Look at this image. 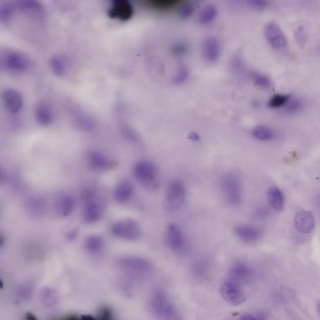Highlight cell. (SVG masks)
I'll return each instance as SVG.
<instances>
[{
  "label": "cell",
  "instance_id": "30",
  "mask_svg": "<svg viewBox=\"0 0 320 320\" xmlns=\"http://www.w3.org/2000/svg\"><path fill=\"white\" fill-rule=\"evenodd\" d=\"M250 75L252 81L258 87L264 90L271 89V82L267 76L257 72H250Z\"/></svg>",
  "mask_w": 320,
  "mask_h": 320
},
{
  "label": "cell",
  "instance_id": "12",
  "mask_svg": "<svg viewBox=\"0 0 320 320\" xmlns=\"http://www.w3.org/2000/svg\"><path fill=\"white\" fill-rule=\"evenodd\" d=\"M118 265L121 269L132 273H145L151 269L147 260L138 257H124L121 259Z\"/></svg>",
  "mask_w": 320,
  "mask_h": 320
},
{
  "label": "cell",
  "instance_id": "3",
  "mask_svg": "<svg viewBox=\"0 0 320 320\" xmlns=\"http://www.w3.org/2000/svg\"><path fill=\"white\" fill-rule=\"evenodd\" d=\"M186 198V189L180 180H174L167 186L163 205L167 211L177 210L182 207Z\"/></svg>",
  "mask_w": 320,
  "mask_h": 320
},
{
  "label": "cell",
  "instance_id": "44",
  "mask_svg": "<svg viewBox=\"0 0 320 320\" xmlns=\"http://www.w3.org/2000/svg\"><path fill=\"white\" fill-rule=\"evenodd\" d=\"M318 310L320 315V302H319V304H318Z\"/></svg>",
  "mask_w": 320,
  "mask_h": 320
},
{
  "label": "cell",
  "instance_id": "35",
  "mask_svg": "<svg viewBox=\"0 0 320 320\" xmlns=\"http://www.w3.org/2000/svg\"><path fill=\"white\" fill-rule=\"evenodd\" d=\"M45 206L44 202L39 198H34L29 202V208L33 214L41 215L45 211Z\"/></svg>",
  "mask_w": 320,
  "mask_h": 320
},
{
  "label": "cell",
  "instance_id": "13",
  "mask_svg": "<svg viewBox=\"0 0 320 320\" xmlns=\"http://www.w3.org/2000/svg\"><path fill=\"white\" fill-rule=\"evenodd\" d=\"M88 162L96 171H107L114 166L115 162L109 156L101 152L93 150L88 154Z\"/></svg>",
  "mask_w": 320,
  "mask_h": 320
},
{
  "label": "cell",
  "instance_id": "7",
  "mask_svg": "<svg viewBox=\"0 0 320 320\" xmlns=\"http://www.w3.org/2000/svg\"><path fill=\"white\" fill-rule=\"evenodd\" d=\"M265 36L269 45L274 50H285L288 46L287 37L276 23L270 22L266 25Z\"/></svg>",
  "mask_w": 320,
  "mask_h": 320
},
{
  "label": "cell",
  "instance_id": "22",
  "mask_svg": "<svg viewBox=\"0 0 320 320\" xmlns=\"http://www.w3.org/2000/svg\"><path fill=\"white\" fill-rule=\"evenodd\" d=\"M50 69L56 76H61L67 72V61L63 56L55 55L50 59Z\"/></svg>",
  "mask_w": 320,
  "mask_h": 320
},
{
  "label": "cell",
  "instance_id": "21",
  "mask_svg": "<svg viewBox=\"0 0 320 320\" xmlns=\"http://www.w3.org/2000/svg\"><path fill=\"white\" fill-rule=\"evenodd\" d=\"M76 206L75 198L70 195H63L59 197L57 202V210L62 217L72 214Z\"/></svg>",
  "mask_w": 320,
  "mask_h": 320
},
{
  "label": "cell",
  "instance_id": "23",
  "mask_svg": "<svg viewBox=\"0 0 320 320\" xmlns=\"http://www.w3.org/2000/svg\"><path fill=\"white\" fill-rule=\"evenodd\" d=\"M230 274L232 279L239 282L248 279L251 276L252 271L244 263H238L231 268Z\"/></svg>",
  "mask_w": 320,
  "mask_h": 320
},
{
  "label": "cell",
  "instance_id": "25",
  "mask_svg": "<svg viewBox=\"0 0 320 320\" xmlns=\"http://www.w3.org/2000/svg\"><path fill=\"white\" fill-rule=\"evenodd\" d=\"M251 134L257 140L262 141H271L276 137V133L274 130L265 125L254 127L252 130Z\"/></svg>",
  "mask_w": 320,
  "mask_h": 320
},
{
  "label": "cell",
  "instance_id": "2",
  "mask_svg": "<svg viewBox=\"0 0 320 320\" xmlns=\"http://www.w3.org/2000/svg\"><path fill=\"white\" fill-rule=\"evenodd\" d=\"M1 63L6 70L16 74L26 73L32 67L29 58L15 50L5 51L2 55Z\"/></svg>",
  "mask_w": 320,
  "mask_h": 320
},
{
  "label": "cell",
  "instance_id": "24",
  "mask_svg": "<svg viewBox=\"0 0 320 320\" xmlns=\"http://www.w3.org/2000/svg\"><path fill=\"white\" fill-rule=\"evenodd\" d=\"M104 245V239L97 234L90 235L84 243L87 251L92 254L100 253L103 250Z\"/></svg>",
  "mask_w": 320,
  "mask_h": 320
},
{
  "label": "cell",
  "instance_id": "34",
  "mask_svg": "<svg viewBox=\"0 0 320 320\" xmlns=\"http://www.w3.org/2000/svg\"><path fill=\"white\" fill-rule=\"evenodd\" d=\"M188 45L185 41H178L173 44L171 47L172 55L175 56H182L188 52Z\"/></svg>",
  "mask_w": 320,
  "mask_h": 320
},
{
  "label": "cell",
  "instance_id": "31",
  "mask_svg": "<svg viewBox=\"0 0 320 320\" xmlns=\"http://www.w3.org/2000/svg\"><path fill=\"white\" fill-rule=\"evenodd\" d=\"M189 71L188 68L183 63L178 65L176 73H175L174 78L172 79V83L175 86H180L187 81L188 79Z\"/></svg>",
  "mask_w": 320,
  "mask_h": 320
},
{
  "label": "cell",
  "instance_id": "5",
  "mask_svg": "<svg viewBox=\"0 0 320 320\" xmlns=\"http://www.w3.org/2000/svg\"><path fill=\"white\" fill-rule=\"evenodd\" d=\"M111 231L115 237L124 240H135L141 236L140 224L134 219L118 221L112 226Z\"/></svg>",
  "mask_w": 320,
  "mask_h": 320
},
{
  "label": "cell",
  "instance_id": "36",
  "mask_svg": "<svg viewBox=\"0 0 320 320\" xmlns=\"http://www.w3.org/2000/svg\"><path fill=\"white\" fill-rule=\"evenodd\" d=\"M194 7L191 4H188L182 5L179 11L180 19H183V20L188 19L194 14Z\"/></svg>",
  "mask_w": 320,
  "mask_h": 320
},
{
  "label": "cell",
  "instance_id": "14",
  "mask_svg": "<svg viewBox=\"0 0 320 320\" xmlns=\"http://www.w3.org/2000/svg\"><path fill=\"white\" fill-rule=\"evenodd\" d=\"M17 10L25 15L36 19H42L45 16L43 5L38 1L34 0H19L15 2Z\"/></svg>",
  "mask_w": 320,
  "mask_h": 320
},
{
  "label": "cell",
  "instance_id": "11",
  "mask_svg": "<svg viewBox=\"0 0 320 320\" xmlns=\"http://www.w3.org/2000/svg\"><path fill=\"white\" fill-rule=\"evenodd\" d=\"M203 59L208 64L216 63L222 53V46L219 39L215 36H209L204 40L202 44Z\"/></svg>",
  "mask_w": 320,
  "mask_h": 320
},
{
  "label": "cell",
  "instance_id": "38",
  "mask_svg": "<svg viewBox=\"0 0 320 320\" xmlns=\"http://www.w3.org/2000/svg\"><path fill=\"white\" fill-rule=\"evenodd\" d=\"M296 37L297 41L300 42V44H304L306 41V33L305 29L302 27H300L298 30H297L296 33Z\"/></svg>",
  "mask_w": 320,
  "mask_h": 320
},
{
  "label": "cell",
  "instance_id": "45",
  "mask_svg": "<svg viewBox=\"0 0 320 320\" xmlns=\"http://www.w3.org/2000/svg\"><path fill=\"white\" fill-rule=\"evenodd\" d=\"M319 202H320V197H319Z\"/></svg>",
  "mask_w": 320,
  "mask_h": 320
},
{
  "label": "cell",
  "instance_id": "41",
  "mask_svg": "<svg viewBox=\"0 0 320 320\" xmlns=\"http://www.w3.org/2000/svg\"><path fill=\"white\" fill-rule=\"evenodd\" d=\"M239 320H262V319L250 315V314H246L241 316Z\"/></svg>",
  "mask_w": 320,
  "mask_h": 320
},
{
  "label": "cell",
  "instance_id": "42",
  "mask_svg": "<svg viewBox=\"0 0 320 320\" xmlns=\"http://www.w3.org/2000/svg\"><path fill=\"white\" fill-rule=\"evenodd\" d=\"M188 138L189 140L194 141H199L200 140V136L199 135L196 134V133H191L190 134H189Z\"/></svg>",
  "mask_w": 320,
  "mask_h": 320
},
{
  "label": "cell",
  "instance_id": "39",
  "mask_svg": "<svg viewBox=\"0 0 320 320\" xmlns=\"http://www.w3.org/2000/svg\"><path fill=\"white\" fill-rule=\"evenodd\" d=\"M32 289L28 287H23L19 289V294L22 298L24 299H28L30 298L32 294Z\"/></svg>",
  "mask_w": 320,
  "mask_h": 320
},
{
  "label": "cell",
  "instance_id": "6",
  "mask_svg": "<svg viewBox=\"0 0 320 320\" xmlns=\"http://www.w3.org/2000/svg\"><path fill=\"white\" fill-rule=\"evenodd\" d=\"M220 291L223 298L232 305H240L245 301L244 290L239 282L233 279H229L223 282Z\"/></svg>",
  "mask_w": 320,
  "mask_h": 320
},
{
  "label": "cell",
  "instance_id": "26",
  "mask_svg": "<svg viewBox=\"0 0 320 320\" xmlns=\"http://www.w3.org/2000/svg\"><path fill=\"white\" fill-rule=\"evenodd\" d=\"M16 11L15 2H2L0 4V21L3 24H7L13 19Z\"/></svg>",
  "mask_w": 320,
  "mask_h": 320
},
{
  "label": "cell",
  "instance_id": "32",
  "mask_svg": "<svg viewBox=\"0 0 320 320\" xmlns=\"http://www.w3.org/2000/svg\"><path fill=\"white\" fill-rule=\"evenodd\" d=\"M166 300L165 296L162 293H157L155 294L152 305L156 312L159 314L168 312L169 310Z\"/></svg>",
  "mask_w": 320,
  "mask_h": 320
},
{
  "label": "cell",
  "instance_id": "15",
  "mask_svg": "<svg viewBox=\"0 0 320 320\" xmlns=\"http://www.w3.org/2000/svg\"><path fill=\"white\" fill-rule=\"evenodd\" d=\"M294 222L297 230L302 233L309 234L315 228V219L309 211H298L294 217Z\"/></svg>",
  "mask_w": 320,
  "mask_h": 320
},
{
  "label": "cell",
  "instance_id": "29",
  "mask_svg": "<svg viewBox=\"0 0 320 320\" xmlns=\"http://www.w3.org/2000/svg\"><path fill=\"white\" fill-rule=\"evenodd\" d=\"M180 4L178 0H151L148 2L150 7L155 10L168 11L174 9Z\"/></svg>",
  "mask_w": 320,
  "mask_h": 320
},
{
  "label": "cell",
  "instance_id": "1",
  "mask_svg": "<svg viewBox=\"0 0 320 320\" xmlns=\"http://www.w3.org/2000/svg\"><path fill=\"white\" fill-rule=\"evenodd\" d=\"M133 174L139 182L150 189H156L159 186L158 180V171L157 166L152 161H138L133 168Z\"/></svg>",
  "mask_w": 320,
  "mask_h": 320
},
{
  "label": "cell",
  "instance_id": "43",
  "mask_svg": "<svg viewBox=\"0 0 320 320\" xmlns=\"http://www.w3.org/2000/svg\"><path fill=\"white\" fill-rule=\"evenodd\" d=\"M25 320H38L36 317L33 315L32 313H27L25 316Z\"/></svg>",
  "mask_w": 320,
  "mask_h": 320
},
{
  "label": "cell",
  "instance_id": "33",
  "mask_svg": "<svg viewBox=\"0 0 320 320\" xmlns=\"http://www.w3.org/2000/svg\"><path fill=\"white\" fill-rule=\"evenodd\" d=\"M292 95L287 94H277L274 95L268 101V105L271 109H283Z\"/></svg>",
  "mask_w": 320,
  "mask_h": 320
},
{
  "label": "cell",
  "instance_id": "10",
  "mask_svg": "<svg viewBox=\"0 0 320 320\" xmlns=\"http://www.w3.org/2000/svg\"><path fill=\"white\" fill-rule=\"evenodd\" d=\"M165 241L169 248L174 251H182L186 246V239L182 229L175 223H170L166 229Z\"/></svg>",
  "mask_w": 320,
  "mask_h": 320
},
{
  "label": "cell",
  "instance_id": "4",
  "mask_svg": "<svg viewBox=\"0 0 320 320\" xmlns=\"http://www.w3.org/2000/svg\"><path fill=\"white\" fill-rule=\"evenodd\" d=\"M220 186L227 202L232 205H239L242 200V187L236 175L228 174L220 181Z\"/></svg>",
  "mask_w": 320,
  "mask_h": 320
},
{
  "label": "cell",
  "instance_id": "16",
  "mask_svg": "<svg viewBox=\"0 0 320 320\" xmlns=\"http://www.w3.org/2000/svg\"><path fill=\"white\" fill-rule=\"evenodd\" d=\"M3 100L6 109L13 114L21 111L24 106L22 96L18 91L13 89L5 90L3 94Z\"/></svg>",
  "mask_w": 320,
  "mask_h": 320
},
{
  "label": "cell",
  "instance_id": "40",
  "mask_svg": "<svg viewBox=\"0 0 320 320\" xmlns=\"http://www.w3.org/2000/svg\"><path fill=\"white\" fill-rule=\"evenodd\" d=\"M257 217L259 218H265L268 216L269 211L267 208L262 207L258 209L257 211Z\"/></svg>",
  "mask_w": 320,
  "mask_h": 320
},
{
  "label": "cell",
  "instance_id": "28",
  "mask_svg": "<svg viewBox=\"0 0 320 320\" xmlns=\"http://www.w3.org/2000/svg\"><path fill=\"white\" fill-rule=\"evenodd\" d=\"M305 108V102L302 99L297 97H292L283 108V110L286 114L293 115L298 114Z\"/></svg>",
  "mask_w": 320,
  "mask_h": 320
},
{
  "label": "cell",
  "instance_id": "17",
  "mask_svg": "<svg viewBox=\"0 0 320 320\" xmlns=\"http://www.w3.org/2000/svg\"><path fill=\"white\" fill-rule=\"evenodd\" d=\"M234 231L237 237L245 243L255 242L262 235V232L259 228L252 225H238L234 228Z\"/></svg>",
  "mask_w": 320,
  "mask_h": 320
},
{
  "label": "cell",
  "instance_id": "37",
  "mask_svg": "<svg viewBox=\"0 0 320 320\" xmlns=\"http://www.w3.org/2000/svg\"><path fill=\"white\" fill-rule=\"evenodd\" d=\"M249 7L256 10H263L268 7L269 3L266 0H250L247 2Z\"/></svg>",
  "mask_w": 320,
  "mask_h": 320
},
{
  "label": "cell",
  "instance_id": "20",
  "mask_svg": "<svg viewBox=\"0 0 320 320\" xmlns=\"http://www.w3.org/2000/svg\"><path fill=\"white\" fill-rule=\"evenodd\" d=\"M269 203L276 211H281L285 205V196L281 189L276 186L269 188L267 192Z\"/></svg>",
  "mask_w": 320,
  "mask_h": 320
},
{
  "label": "cell",
  "instance_id": "19",
  "mask_svg": "<svg viewBox=\"0 0 320 320\" xmlns=\"http://www.w3.org/2000/svg\"><path fill=\"white\" fill-rule=\"evenodd\" d=\"M134 186L128 180L121 181L115 189L114 197L117 202L124 203L129 202L134 194Z\"/></svg>",
  "mask_w": 320,
  "mask_h": 320
},
{
  "label": "cell",
  "instance_id": "9",
  "mask_svg": "<svg viewBox=\"0 0 320 320\" xmlns=\"http://www.w3.org/2000/svg\"><path fill=\"white\" fill-rule=\"evenodd\" d=\"M103 208L97 198L90 197L84 203L83 210V219L87 224H94L101 219Z\"/></svg>",
  "mask_w": 320,
  "mask_h": 320
},
{
  "label": "cell",
  "instance_id": "18",
  "mask_svg": "<svg viewBox=\"0 0 320 320\" xmlns=\"http://www.w3.org/2000/svg\"><path fill=\"white\" fill-rule=\"evenodd\" d=\"M35 120L42 126H48L53 122V111L47 102L41 101L36 104L34 110Z\"/></svg>",
  "mask_w": 320,
  "mask_h": 320
},
{
  "label": "cell",
  "instance_id": "8",
  "mask_svg": "<svg viewBox=\"0 0 320 320\" xmlns=\"http://www.w3.org/2000/svg\"><path fill=\"white\" fill-rule=\"evenodd\" d=\"M134 14V8L128 0H116L112 2L108 10L110 18L127 22L131 19Z\"/></svg>",
  "mask_w": 320,
  "mask_h": 320
},
{
  "label": "cell",
  "instance_id": "27",
  "mask_svg": "<svg viewBox=\"0 0 320 320\" xmlns=\"http://www.w3.org/2000/svg\"><path fill=\"white\" fill-rule=\"evenodd\" d=\"M218 14V10L214 5L206 6L201 11L198 16V22L201 25H206L210 24L216 18Z\"/></svg>",
  "mask_w": 320,
  "mask_h": 320
}]
</instances>
